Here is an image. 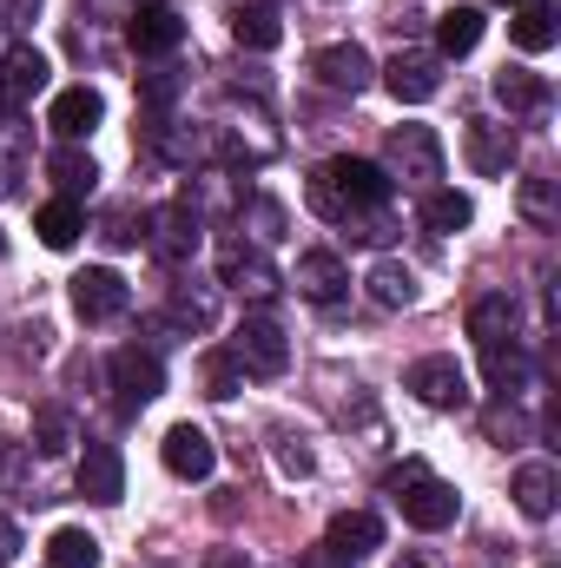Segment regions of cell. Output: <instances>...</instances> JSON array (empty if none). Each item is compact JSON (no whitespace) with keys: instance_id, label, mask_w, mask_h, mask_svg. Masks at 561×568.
Listing matches in <instances>:
<instances>
[{"instance_id":"7a4b0ae2","label":"cell","mask_w":561,"mask_h":568,"mask_svg":"<svg viewBox=\"0 0 561 568\" xmlns=\"http://www.w3.org/2000/svg\"><path fill=\"white\" fill-rule=\"evenodd\" d=\"M317 172H324V185H330L344 225H350L357 212H384L390 192H397V179H390L384 165H370V159H330V165H317Z\"/></svg>"},{"instance_id":"7c38bea8","label":"cell","mask_w":561,"mask_h":568,"mask_svg":"<svg viewBox=\"0 0 561 568\" xmlns=\"http://www.w3.org/2000/svg\"><path fill=\"white\" fill-rule=\"evenodd\" d=\"M384 87H390L404 106H422V100H436V93H442V60H436V53H422V47H410V53H397V60L384 67Z\"/></svg>"},{"instance_id":"60d3db41","label":"cell","mask_w":561,"mask_h":568,"mask_svg":"<svg viewBox=\"0 0 561 568\" xmlns=\"http://www.w3.org/2000/svg\"><path fill=\"white\" fill-rule=\"evenodd\" d=\"M397 568H436V562H429V556H404Z\"/></svg>"},{"instance_id":"f546056e","label":"cell","mask_w":561,"mask_h":568,"mask_svg":"<svg viewBox=\"0 0 561 568\" xmlns=\"http://www.w3.org/2000/svg\"><path fill=\"white\" fill-rule=\"evenodd\" d=\"M482 377H489V390H502V397H522V384H529V357H522V344L482 351Z\"/></svg>"},{"instance_id":"836d02e7","label":"cell","mask_w":561,"mask_h":568,"mask_svg":"<svg viewBox=\"0 0 561 568\" xmlns=\"http://www.w3.org/2000/svg\"><path fill=\"white\" fill-rule=\"evenodd\" d=\"M238 384H245V371H238V357L232 351H218V357H205V397H238Z\"/></svg>"},{"instance_id":"ba28073f","label":"cell","mask_w":561,"mask_h":568,"mask_svg":"<svg viewBox=\"0 0 561 568\" xmlns=\"http://www.w3.org/2000/svg\"><path fill=\"white\" fill-rule=\"evenodd\" d=\"M133 304V291H126V278L113 272V265H86L80 278H73V311L86 317V324H106V317H120Z\"/></svg>"},{"instance_id":"484cf974","label":"cell","mask_w":561,"mask_h":568,"mask_svg":"<svg viewBox=\"0 0 561 568\" xmlns=\"http://www.w3.org/2000/svg\"><path fill=\"white\" fill-rule=\"evenodd\" d=\"M476 40H482V7H449L436 20V60H462L476 53Z\"/></svg>"},{"instance_id":"7bdbcfd3","label":"cell","mask_w":561,"mask_h":568,"mask_svg":"<svg viewBox=\"0 0 561 568\" xmlns=\"http://www.w3.org/2000/svg\"><path fill=\"white\" fill-rule=\"evenodd\" d=\"M140 7H165V0H140Z\"/></svg>"},{"instance_id":"cb8c5ba5","label":"cell","mask_w":561,"mask_h":568,"mask_svg":"<svg viewBox=\"0 0 561 568\" xmlns=\"http://www.w3.org/2000/svg\"><path fill=\"white\" fill-rule=\"evenodd\" d=\"M232 40H238V47H252V53H272V47L284 40L278 7H265V0H252V7H232Z\"/></svg>"},{"instance_id":"9a60e30c","label":"cell","mask_w":561,"mask_h":568,"mask_svg":"<svg viewBox=\"0 0 561 568\" xmlns=\"http://www.w3.org/2000/svg\"><path fill=\"white\" fill-rule=\"evenodd\" d=\"M80 496L100 503V509H113L126 496V463H120L113 443H86V456H80Z\"/></svg>"},{"instance_id":"4fadbf2b","label":"cell","mask_w":561,"mask_h":568,"mask_svg":"<svg viewBox=\"0 0 561 568\" xmlns=\"http://www.w3.org/2000/svg\"><path fill=\"white\" fill-rule=\"evenodd\" d=\"M152 252L165 258V265H185L192 252H198V205L192 199H178V205H165V212H152Z\"/></svg>"},{"instance_id":"4dcf8cb0","label":"cell","mask_w":561,"mask_h":568,"mask_svg":"<svg viewBox=\"0 0 561 568\" xmlns=\"http://www.w3.org/2000/svg\"><path fill=\"white\" fill-rule=\"evenodd\" d=\"M47 568H100V542L86 529H53L47 536Z\"/></svg>"},{"instance_id":"e575fe53","label":"cell","mask_w":561,"mask_h":568,"mask_svg":"<svg viewBox=\"0 0 561 568\" xmlns=\"http://www.w3.org/2000/svg\"><path fill=\"white\" fill-rule=\"evenodd\" d=\"M272 443H278V469H284V476H310V469H317V456L304 449V436H290V429H278Z\"/></svg>"},{"instance_id":"1f68e13d","label":"cell","mask_w":561,"mask_h":568,"mask_svg":"<svg viewBox=\"0 0 561 568\" xmlns=\"http://www.w3.org/2000/svg\"><path fill=\"white\" fill-rule=\"evenodd\" d=\"M476 219V205L462 199V192H429V205H422V225L436 232V239H449V232H462Z\"/></svg>"},{"instance_id":"44dd1931","label":"cell","mask_w":561,"mask_h":568,"mask_svg":"<svg viewBox=\"0 0 561 568\" xmlns=\"http://www.w3.org/2000/svg\"><path fill=\"white\" fill-rule=\"evenodd\" d=\"M337 556H370V549H384V523L370 516V509H344V516H330V536H324Z\"/></svg>"},{"instance_id":"ee69618b","label":"cell","mask_w":561,"mask_h":568,"mask_svg":"<svg viewBox=\"0 0 561 568\" xmlns=\"http://www.w3.org/2000/svg\"><path fill=\"white\" fill-rule=\"evenodd\" d=\"M0 258H7V239H0Z\"/></svg>"},{"instance_id":"6da1fadb","label":"cell","mask_w":561,"mask_h":568,"mask_svg":"<svg viewBox=\"0 0 561 568\" xmlns=\"http://www.w3.org/2000/svg\"><path fill=\"white\" fill-rule=\"evenodd\" d=\"M390 496H397V509H404V523L410 529H449L456 523V509H462V496H456V483H442V476H429L422 463H404V469H390Z\"/></svg>"},{"instance_id":"30bf717a","label":"cell","mask_w":561,"mask_h":568,"mask_svg":"<svg viewBox=\"0 0 561 568\" xmlns=\"http://www.w3.org/2000/svg\"><path fill=\"white\" fill-rule=\"evenodd\" d=\"M159 456H165V469H172L178 483H205V476L218 469V449H212V436L198 424H172L165 443H159Z\"/></svg>"},{"instance_id":"3957f363","label":"cell","mask_w":561,"mask_h":568,"mask_svg":"<svg viewBox=\"0 0 561 568\" xmlns=\"http://www.w3.org/2000/svg\"><path fill=\"white\" fill-rule=\"evenodd\" d=\"M232 357H238L245 377H284L290 371V337H284L272 317H245L232 331Z\"/></svg>"},{"instance_id":"2e32d148","label":"cell","mask_w":561,"mask_h":568,"mask_svg":"<svg viewBox=\"0 0 561 568\" xmlns=\"http://www.w3.org/2000/svg\"><path fill=\"white\" fill-rule=\"evenodd\" d=\"M509 496H516V509H522L529 523H549V516H555V496H561L555 463H549V456L522 463V469H516V483H509Z\"/></svg>"},{"instance_id":"d4e9b609","label":"cell","mask_w":561,"mask_h":568,"mask_svg":"<svg viewBox=\"0 0 561 568\" xmlns=\"http://www.w3.org/2000/svg\"><path fill=\"white\" fill-rule=\"evenodd\" d=\"M509 33H516V47H522V53H549V47L561 40V13L549 7V0H529V7H516Z\"/></svg>"},{"instance_id":"ac0fdd59","label":"cell","mask_w":561,"mask_h":568,"mask_svg":"<svg viewBox=\"0 0 561 568\" xmlns=\"http://www.w3.org/2000/svg\"><path fill=\"white\" fill-rule=\"evenodd\" d=\"M100 120H106V100H100L93 87H67V93H60V100L47 106V126H53V133H60L67 145L86 140V133H93Z\"/></svg>"},{"instance_id":"ffe728a7","label":"cell","mask_w":561,"mask_h":568,"mask_svg":"<svg viewBox=\"0 0 561 568\" xmlns=\"http://www.w3.org/2000/svg\"><path fill=\"white\" fill-rule=\"evenodd\" d=\"M290 284H297L310 304H337V297L350 291V272H344V258H337V252H304Z\"/></svg>"},{"instance_id":"d590c367","label":"cell","mask_w":561,"mask_h":568,"mask_svg":"<svg viewBox=\"0 0 561 568\" xmlns=\"http://www.w3.org/2000/svg\"><path fill=\"white\" fill-rule=\"evenodd\" d=\"M140 239H145V219L133 205H113L106 212V245H140Z\"/></svg>"},{"instance_id":"52a82bcc","label":"cell","mask_w":561,"mask_h":568,"mask_svg":"<svg viewBox=\"0 0 561 568\" xmlns=\"http://www.w3.org/2000/svg\"><path fill=\"white\" fill-rule=\"evenodd\" d=\"M310 73H317V80H324L330 93H350V100L377 87V67H370V53H364L357 40H337V47H317V53H310Z\"/></svg>"},{"instance_id":"74e56055","label":"cell","mask_w":561,"mask_h":568,"mask_svg":"<svg viewBox=\"0 0 561 568\" xmlns=\"http://www.w3.org/2000/svg\"><path fill=\"white\" fill-rule=\"evenodd\" d=\"M290 568H350V556H337V549L324 542V549H310V556H297Z\"/></svg>"},{"instance_id":"603a6c76","label":"cell","mask_w":561,"mask_h":568,"mask_svg":"<svg viewBox=\"0 0 561 568\" xmlns=\"http://www.w3.org/2000/svg\"><path fill=\"white\" fill-rule=\"evenodd\" d=\"M33 232H40V245H47V252H73V245H80V232H86V212H80L73 199H53V205H40V212H33Z\"/></svg>"},{"instance_id":"b9f144b4","label":"cell","mask_w":561,"mask_h":568,"mask_svg":"<svg viewBox=\"0 0 561 568\" xmlns=\"http://www.w3.org/2000/svg\"><path fill=\"white\" fill-rule=\"evenodd\" d=\"M496 7H529V0H496Z\"/></svg>"},{"instance_id":"8fae6325","label":"cell","mask_w":561,"mask_h":568,"mask_svg":"<svg viewBox=\"0 0 561 568\" xmlns=\"http://www.w3.org/2000/svg\"><path fill=\"white\" fill-rule=\"evenodd\" d=\"M47 53L33 47V40H13L7 47V60H0V106H27L33 93H47Z\"/></svg>"},{"instance_id":"5bb4252c","label":"cell","mask_w":561,"mask_h":568,"mask_svg":"<svg viewBox=\"0 0 561 568\" xmlns=\"http://www.w3.org/2000/svg\"><path fill=\"white\" fill-rule=\"evenodd\" d=\"M462 152H469V172L476 179H502L516 165V126H496V120H469L462 133Z\"/></svg>"},{"instance_id":"d6986e66","label":"cell","mask_w":561,"mask_h":568,"mask_svg":"<svg viewBox=\"0 0 561 568\" xmlns=\"http://www.w3.org/2000/svg\"><path fill=\"white\" fill-rule=\"evenodd\" d=\"M126 40H133V53L159 60V53H172V47L185 40V20H178L172 7H140V13L126 20Z\"/></svg>"},{"instance_id":"f35d334b","label":"cell","mask_w":561,"mask_h":568,"mask_svg":"<svg viewBox=\"0 0 561 568\" xmlns=\"http://www.w3.org/2000/svg\"><path fill=\"white\" fill-rule=\"evenodd\" d=\"M13 556H20V523H13V516H0V568L13 562Z\"/></svg>"},{"instance_id":"e0dca14e","label":"cell","mask_w":561,"mask_h":568,"mask_svg":"<svg viewBox=\"0 0 561 568\" xmlns=\"http://www.w3.org/2000/svg\"><path fill=\"white\" fill-rule=\"evenodd\" d=\"M516 324H522V311H516L509 291L469 304V337H476V351H502V344H516Z\"/></svg>"},{"instance_id":"277c9868","label":"cell","mask_w":561,"mask_h":568,"mask_svg":"<svg viewBox=\"0 0 561 568\" xmlns=\"http://www.w3.org/2000/svg\"><path fill=\"white\" fill-rule=\"evenodd\" d=\"M384 172L390 179H404V185H436L442 179V140L429 133V126H397L390 145H384Z\"/></svg>"},{"instance_id":"4316f807","label":"cell","mask_w":561,"mask_h":568,"mask_svg":"<svg viewBox=\"0 0 561 568\" xmlns=\"http://www.w3.org/2000/svg\"><path fill=\"white\" fill-rule=\"evenodd\" d=\"M496 100H502L509 113H542V106H549V80L529 73V67H502V73H496Z\"/></svg>"},{"instance_id":"8992f818","label":"cell","mask_w":561,"mask_h":568,"mask_svg":"<svg viewBox=\"0 0 561 568\" xmlns=\"http://www.w3.org/2000/svg\"><path fill=\"white\" fill-rule=\"evenodd\" d=\"M218 284H225V291H238V297H272L284 278H278V265H272L258 245L232 239V245H218Z\"/></svg>"},{"instance_id":"d6a6232c","label":"cell","mask_w":561,"mask_h":568,"mask_svg":"<svg viewBox=\"0 0 561 568\" xmlns=\"http://www.w3.org/2000/svg\"><path fill=\"white\" fill-rule=\"evenodd\" d=\"M67 443H73V410L67 404H40L33 410V449L40 456H60Z\"/></svg>"},{"instance_id":"7402d4cb","label":"cell","mask_w":561,"mask_h":568,"mask_svg":"<svg viewBox=\"0 0 561 568\" xmlns=\"http://www.w3.org/2000/svg\"><path fill=\"white\" fill-rule=\"evenodd\" d=\"M47 179L60 185V199H73V205H80V199L100 185V165H93L80 145H60V152H47Z\"/></svg>"},{"instance_id":"ab89813d","label":"cell","mask_w":561,"mask_h":568,"mask_svg":"<svg viewBox=\"0 0 561 568\" xmlns=\"http://www.w3.org/2000/svg\"><path fill=\"white\" fill-rule=\"evenodd\" d=\"M13 476H20V456H13V443H0V489H7Z\"/></svg>"},{"instance_id":"5b68a950","label":"cell","mask_w":561,"mask_h":568,"mask_svg":"<svg viewBox=\"0 0 561 568\" xmlns=\"http://www.w3.org/2000/svg\"><path fill=\"white\" fill-rule=\"evenodd\" d=\"M404 390L417 404H429V410H462L469 404V371L456 357H417L410 377H404Z\"/></svg>"},{"instance_id":"8d00e7d4","label":"cell","mask_w":561,"mask_h":568,"mask_svg":"<svg viewBox=\"0 0 561 568\" xmlns=\"http://www.w3.org/2000/svg\"><path fill=\"white\" fill-rule=\"evenodd\" d=\"M140 100H145V106H172V100H178V80H172V73H145Z\"/></svg>"},{"instance_id":"83f0119b","label":"cell","mask_w":561,"mask_h":568,"mask_svg":"<svg viewBox=\"0 0 561 568\" xmlns=\"http://www.w3.org/2000/svg\"><path fill=\"white\" fill-rule=\"evenodd\" d=\"M516 212L536 225V232H555L561 225V192L549 172H536V179H522V192H516Z\"/></svg>"},{"instance_id":"f1b7e54d","label":"cell","mask_w":561,"mask_h":568,"mask_svg":"<svg viewBox=\"0 0 561 568\" xmlns=\"http://www.w3.org/2000/svg\"><path fill=\"white\" fill-rule=\"evenodd\" d=\"M364 284H370V297H377L384 311H410V304H417V272H410V265H397V258H384Z\"/></svg>"},{"instance_id":"9c48e42d","label":"cell","mask_w":561,"mask_h":568,"mask_svg":"<svg viewBox=\"0 0 561 568\" xmlns=\"http://www.w3.org/2000/svg\"><path fill=\"white\" fill-rule=\"evenodd\" d=\"M113 390H120V410H140V404H152L165 390V364L152 351H140V344L113 351Z\"/></svg>"}]
</instances>
